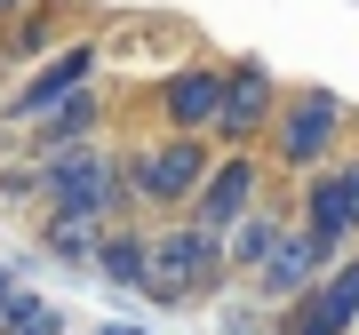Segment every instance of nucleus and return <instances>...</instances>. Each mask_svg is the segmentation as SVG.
<instances>
[{"label": "nucleus", "instance_id": "1", "mask_svg": "<svg viewBox=\"0 0 359 335\" xmlns=\"http://www.w3.org/2000/svg\"><path fill=\"white\" fill-rule=\"evenodd\" d=\"M144 280L160 296H200L216 280V232H168V240H144Z\"/></svg>", "mask_w": 359, "mask_h": 335}, {"label": "nucleus", "instance_id": "2", "mask_svg": "<svg viewBox=\"0 0 359 335\" xmlns=\"http://www.w3.org/2000/svg\"><path fill=\"white\" fill-rule=\"evenodd\" d=\"M359 320V264H344L320 296H304V311L287 320V335H344Z\"/></svg>", "mask_w": 359, "mask_h": 335}, {"label": "nucleus", "instance_id": "3", "mask_svg": "<svg viewBox=\"0 0 359 335\" xmlns=\"http://www.w3.org/2000/svg\"><path fill=\"white\" fill-rule=\"evenodd\" d=\"M192 192H200V224H208V232H224V224H240L248 200H256V168H248V160H224L208 184H192Z\"/></svg>", "mask_w": 359, "mask_h": 335}, {"label": "nucleus", "instance_id": "4", "mask_svg": "<svg viewBox=\"0 0 359 335\" xmlns=\"http://www.w3.org/2000/svg\"><path fill=\"white\" fill-rule=\"evenodd\" d=\"M48 192H56V207H65V216H96V207L112 200V176H104L88 152H72V160L48 168Z\"/></svg>", "mask_w": 359, "mask_h": 335}, {"label": "nucleus", "instance_id": "5", "mask_svg": "<svg viewBox=\"0 0 359 335\" xmlns=\"http://www.w3.org/2000/svg\"><path fill=\"white\" fill-rule=\"evenodd\" d=\"M200 176H208V168H200L192 144H168V152H144V160H136V184H144L152 200H184Z\"/></svg>", "mask_w": 359, "mask_h": 335}, {"label": "nucleus", "instance_id": "6", "mask_svg": "<svg viewBox=\"0 0 359 335\" xmlns=\"http://www.w3.org/2000/svg\"><path fill=\"white\" fill-rule=\"evenodd\" d=\"M351 224H359V168H335L320 192H311V232L335 247V240L351 232Z\"/></svg>", "mask_w": 359, "mask_h": 335}, {"label": "nucleus", "instance_id": "7", "mask_svg": "<svg viewBox=\"0 0 359 335\" xmlns=\"http://www.w3.org/2000/svg\"><path fill=\"white\" fill-rule=\"evenodd\" d=\"M216 120H224L231 136H248L256 120H271V80H264L256 64H248V72H231V80H224V104H216Z\"/></svg>", "mask_w": 359, "mask_h": 335}, {"label": "nucleus", "instance_id": "8", "mask_svg": "<svg viewBox=\"0 0 359 335\" xmlns=\"http://www.w3.org/2000/svg\"><path fill=\"white\" fill-rule=\"evenodd\" d=\"M335 136V96H304L287 104V160H320Z\"/></svg>", "mask_w": 359, "mask_h": 335}, {"label": "nucleus", "instance_id": "9", "mask_svg": "<svg viewBox=\"0 0 359 335\" xmlns=\"http://www.w3.org/2000/svg\"><path fill=\"white\" fill-rule=\"evenodd\" d=\"M216 104H224V80H216V72H184V80H168V120H176V128L216 120Z\"/></svg>", "mask_w": 359, "mask_h": 335}, {"label": "nucleus", "instance_id": "10", "mask_svg": "<svg viewBox=\"0 0 359 335\" xmlns=\"http://www.w3.org/2000/svg\"><path fill=\"white\" fill-rule=\"evenodd\" d=\"M320 264H327V240H320V232H311V240H271V256H264L271 287H304Z\"/></svg>", "mask_w": 359, "mask_h": 335}, {"label": "nucleus", "instance_id": "11", "mask_svg": "<svg viewBox=\"0 0 359 335\" xmlns=\"http://www.w3.org/2000/svg\"><path fill=\"white\" fill-rule=\"evenodd\" d=\"M80 72H88V48H65V64H48V72H40L32 88H25V104H16V112H48L65 88H80Z\"/></svg>", "mask_w": 359, "mask_h": 335}, {"label": "nucleus", "instance_id": "12", "mask_svg": "<svg viewBox=\"0 0 359 335\" xmlns=\"http://www.w3.org/2000/svg\"><path fill=\"white\" fill-rule=\"evenodd\" d=\"M40 120H48V136L65 144V136H88V128H96V104L80 96V88H65V96H56V104H48Z\"/></svg>", "mask_w": 359, "mask_h": 335}, {"label": "nucleus", "instance_id": "13", "mask_svg": "<svg viewBox=\"0 0 359 335\" xmlns=\"http://www.w3.org/2000/svg\"><path fill=\"white\" fill-rule=\"evenodd\" d=\"M0 320H8V335H56V311L32 303V296H8V303H0Z\"/></svg>", "mask_w": 359, "mask_h": 335}, {"label": "nucleus", "instance_id": "14", "mask_svg": "<svg viewBox=\"0 0 359 335\" xmlns=\"http://www.w3.org/2000/svg\"><path fill=\"white\" fill-rule=\"evenodd\" d=\"M271 240H280V224H264V216H248L240 232H231V256H240V264H264V256H271Z\"/></svg>", "mask_w": 359, "mask_h": 335}, {"label": "nucleus", "instance_id": "15", "mask_svg": "<svg viewBox=\"0 0 359 335\" xmlns=\"http://www.w3.org/2000/svg\"><path fill=\"white\" fill-rule=\"evenodd\" d=\"M96 264L112 271V280H144V240H104Z\"/></svg>", "mask_w": 359, "mask_h": 335}, {"label": "nucleus", "instance_id": "16", "mask_svg": "<svg viewBox=\"0 0 359 335\" xmlns=\"http://www.w3.org/2000/svg\"><path fill=\"white\" fill-rule=\"evenodd\" d=\"M56 247H65V256H88V216H65V232H56Z\"/></svg>", "mask_w": 359, "mask_h": 335}, {"label": "nucleus", "instance_id": "17", "mask_svg": "<svg viewBox=\"0 0 359 335\" xmlns=\"http://www.w3.org/2000/svg\"><path fill=\"white\" fill-rule=\"evenodd\" d=\"M8 296H16V287H8V271H0V303H8Z\"/></svg>", "mask_w": 359, "mask_h": 335}, {"label": "nucleus", "instance_id": "18", "mask_svg": "<svg viewBox=\"0 0 359 335\" xmlns=\"http://www.w3.org/2000/svg\"><path fill=\"white\" fill-rule=\"evenodd\" d=\"M8 8H25V0H0V16H8Z\"/></svg>", "mask_w": 359, "mask_h": 335}, {"label": "nucleus", "instance_id": "19", "mask_svg": "<svg viewBox=\"0 0 359 335\" xmlns=\"http://www.w3.org/2000/svg\"><path fill=\"white\" fill-rule=\"evenodd\" d=\"M112 335H136V327H112Z\"/></svg>", "mask_w": 359, "mask_h": 335}]
</instances>
